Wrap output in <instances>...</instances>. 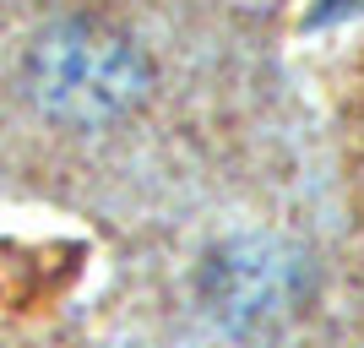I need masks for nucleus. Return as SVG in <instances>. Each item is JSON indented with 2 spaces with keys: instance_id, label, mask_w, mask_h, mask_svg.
I'll use <instances>...</instances> for the list:
<instances>
[{
  "instance_id": "1",
  "label": "nucleus",
  "mask_w": 364,
  "mask_h": 348,
  "mask_svg": "<svg viewBox=\"0 0 364 348\" xmlns=\"http://www.w3.org/2000/svg\"><path fill=\"white\" fill-rule=\"evenodd\" d=\"M136 93H141V60L114 33L92 28V22H71L38 44V98L71 120L120 115Z\"/></svg>"
},
{
  "instance_id": "2",
  "label": "nucleus",
  "mask_w": 364,
  "mask_h": 348,
  "mask_svg": "<svg viewBox=\"0 0 364 348\" xmlns=\"http://www.w3.org/2000/svg\"><path fill=\"white\" fill-rule=\"evenodd\" d=\"M343 11H364V0H326L316 11V22H332V16H343Z\"/></svg>"
}]
</instances>
